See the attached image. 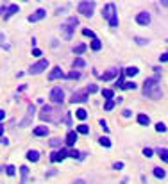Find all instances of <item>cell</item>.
Wrapping results in <instances>:
<instances>
[{"label":"cell","mask_w":168,"mask_h":184,"mask_svg":"<svg viewBox=\"0 0 168 184\" xmlns=\"http://www.w3.org/2000/svg\"><path fill=\"white\" fill-rule=\"evenodd\" d=\"M61 115H63V111H61V107H52V105H43V109H41V113H39V118L41 120H47V122H61Z\"/></svg>","instance_id":"cell-1"},{"label":"cell","mask_w":168,"mask_h":184,"mask_svg":"<svg viewBox=\"0 0 168 184\" xmlns=\"http://www.w3.org/2000/svg\"><path fill=\"white\" fill-rule=\"evenodd\" d=\"M143 93L150 98H154V100L161 98V88H159L157 79H147L143 82Z\"/></svg>","instance_id":"cell-2"},{"label":"cell","mask_w":168,"mask_h":184,"mask_svg":"<svg viewBox=\"0 0 168 184\" xmlns=\"http://www.w3.org/2000/svg\"><path fill=\"white\" fill-rule=\"evenodd\" d=\"M93 9H95V2H90V0H84V2H81L79 5H77V11L82 15V16H91L93 15Z\"/></svg>","instance_id":"cell-3"},{"label":"cell","mask_w":168,"mask_h":184,"mask_svg":"<svg viewBox=\"0 0 168 184\" xmlns=\"http://www.w3.org/2000/svg\"><path fill=\"white\" fill-rule=\"evenodd\" d=\"M45 68H48V61H47V59H39L36 64H32V66L29 68V73H31V75H38V73H41Z\"/></svg>","instance_id":"cell-4"},{"label":"cell","mask_w":168,"mask_h":184,"mask_svg":"<svg viewBox=\"0 0 168 184\" xmlns=\"http://www.w3.org/2000/svg\"><path fill=\"white\" fill-rule=\"evenodd\" d=\"M50 100L54 104H63V100H64V91L61 89V88H52L50 89Z\"/></svg>","instance_id":"cell-5"},{"label":"cell","mask_w":168,"mask_h":184,"mask_svg":"<svg viewBox=\"0 0 168 184\" xmlns=\"http://www.w3.org/2000/svg\"><path fill=\"white\" fill-rule=\"evenodd\" d=\"M74 31H75V25H74V23H70V21H66V23H63V25H61V32H63L64 40H72Z\"/></svg>","instance_id":"cell-6"},{"label":"cell","mask_w":168,"mask_h":184,"mask_svg":"<svg viewBox=\"0 0 168 184\" xmlns=\"http://www.w3.org/2000/svg\"><path fill=\"white\" fill-rule=\"evenodd\" d=\"M18 11H20L18 5H16V4H11V5H7V7H2V13H0V15H2L4 18H9V16H13V15L18 13Z\"/></svg>","instance_id":"cell-7"},{"label":"cell","mask_w":168,"mask_h":184,"mask_svg":"<svg viewBox=\"0 0 168 184\" xmlns=\"http://www.w3.org/2000/svg\"><path fill=\"white\" fill-rule=\"evenodd\" d=\"M64 157H68V150L61 148V150H56V152H52V156H50V161H52V163H57V161H63Z\"/></svg>","instance_id":"cell-8"},{"label":"cell","mask_w":168,"mask_h":184,"mask_svg":"<svg viewBox=\"0 0 168 184\" xmlns=\"http://www.w3.org/2000/svg\"><path fill=\"white\" fill-rule=\"evenodd\" d=\"M114 15H118V13H116V7H114V4H107V5L104 7V11H102V16H104L106 20H111Z\"/></svg>","instance_id":"cell-9"},{"label":"cell","mask_w":168,"mask_h":184,"mask_svg":"<svg viewBox=\"0 0 168 184\" xmlns=\"http://www.w3.org/2000/svg\"><path fill=\"white\" fill-rule=\"evenodd\" d=\"M136 21H138L140 25H149V23H150V15L147 13V11H141V13H138Z\"/></svg>","instance_id":"cell-10"},{"label":"cell","mask_w":168,"mask_h":184,"mask_svg":"<svg viewBox=\"0 0 168 184\" xmlns=\"http://www.w3.org/2000/svg\"><path fill=\"white\" fill-rule=\"evenodd\" d=\"M45 15H47V11L45 9H36L31 16H29V21H38L41 20V18H45Z\"/></svg>","instance_id":"cell-11"},{"label":"cell","mask_w":168,"mask_h":184,"mask_svg":"<svg viewBox=\"0 0 168 184\" xmlns=\"http://www.w3.org/2000/svg\"><path fill=\"white\" fill-rule=\"evenodd\" d=\"M59 77H64L63 70H61L59 66H56V68H52V72L48 73V81H56V79H59Z\"/></svg>","instance_id":"cell-12"},{"label":"cell","mask_w":168,"mask_h":184,"mask_svg":"<svg viewBox=\"0 0 168 184\" xmlns=\"http://www.w3.org/2000/svg\"><path fill=\"white\" fill-rule=\"evenodd\" d=\"M116 75H118V70H116V68H111V70H107L106 73H102L100 79H102V81H111V79H114Z\"/></svg>","instance_id":"cell-13"},{"label":"cell","mask_w":168,"mask_h":184,"mask_svg":"<svg viewBox=\"0 0 168 184\" xmlns=\"http://www.w3.org/2000/svg\"><path fill=\"white\" fill-rule=\"evenodd\" d=\"M86 100H88L86 91H77V93H74V97H72V104H75V102H86Z\"/></svg>","instance_id":"cell-14"},{"label":"cell","mask_w":168,"mask_h":184,"mask_svg":"<svg viewBox=\"0 0 168 184\" xmlns=\"http://www.w3.org/2000/svg\"><path fill=\"white\" fill-rule=\"evenodd\" d=\"M32 132H34V136H47V134H48V127H47V125H39Z\"/></svg>","instance_id":"cell-15"},{"label":"cell","mask_w":168,"mask_h":184,"mask_svg":"<svg viewBox=\"0 0 168 184\" xmlns=\"http://www.w3.org/2000/svg\"><path fill=\"white\" fill-rule=\"evenodd\" d=\"M75 141H77V132H75V131H70V132L66 134V145L72 147V145H75Z\"/></svg>","instance_id":"cell-16"},{"label":"cell","mask_w":168,"mask_h":184,"mask_svg":"<svg viewBox=\"0 0 168 184\" xmlns=\"http://www.w3.org/2000/svg\"><path fill=\"white\" fill-rule=\"evenodd\" d=\"M27 159L32 161V163H36L38 159H39V152H38V150H29V152H27Z\"/></svg>","instance_id":"cell-17"},{"label":"cell","mask_w":168,"mask_h":184,"mask_svg":"<svg viewBox=\"0 0 168 184\" xmlns=\"http://www.w3.org/2000/svg\"><path fill=\"white\" fill-rule=\"evenodd\" d=\"M154 175H156L157 179H165V175H166V172H165L163 168H154Z\"/></svg>","instance_id":"cell-18"},{"label":"cell","mask_w":168,"mask_h":184,"mask_svg":"<svg viewBox=\"0 0 168 184\" xmlns=\"http://www.w3.org/2000/svg\"><path fill=\"white\" fill-rule=\"evenodd\" d=\"M98 143L102 145V147H106V148H109V147H111V140H109L107 136H102V138L98 140Z\"/></svg>","instance_id":"cell-19"},{"label":"cell","mask_w":168,"mask_h":184,"mask_svg":"<svg viewBox=\"0 0 168 184\" xmlns=\"http://www.w3.org/2000/svg\"><path fill=\"white\" fill-rule=\"evenodd\" d=\"M157 156H159L163 161H168V150L166 148H157Z\"/></svg>","instance_id":"cell-20"},{"label":"cell","mask_w":168,"mask_h":184,"mask_svg":"<svg viewBox=\"0 0 168 184\" xmlns=\"http://www.w3.org/2000/svg\"><path fill=\"white\" fill-rule=\"evenodd\" d=\"M102 97L106 100H111L113 97H114V93H113V89H102Z\"/></svg>","instance_id":"cell-21"},{"label":"cell","mask_w":168,"mask_h":184,"mask_svg":"<svg viewBox=\"0 0 168 184\" xmlns=\"http://www.w3.org/2000/svg\"><path fill=\"white\" fill-rule=\"evenodd\" d=\"M77 132H79V134H88V132H90V127L84 125V123H81V125L77 127Z\"/></svg>","instance_id":"cell-22"},{"label":"cell","mask_w":168,"mask_h":184,"mask_svg":"<svg viewBox=\"0 0 168 184\" xmlns=\"http://www.w3.org/2000/svg\"><path fill=\"white\" fill-rule=\"evenodd\" d=\"M125 73L129 77H134V75H138V68L136 66H129V68H125Z\"/></svg>","instance_id":"cell-23"},{"label":"cell","mask_w":168,"mask_h":184,"mask_svg":"<svg viewBox=\"0 0 168 184\" xmlns=\"http://www.w3.org/2000/svg\"><path fill=\"white\" fill-rule=\"evenodd\" d=\"M138 122L141 123V125H149V123H150V118L147 116V115H140V116H138Z\"/></svg>","instance_id":"cell-24"},{"label":"cell","mask_w":168,"mask_h":184,"mask_svg":"<svg viewBox=\"0 0 168 184\" xmlns=\"http://www.w3.org/2000/svg\"><path fill=\"white\" fill-rule=\"evenodd\" d=\"M100 48H102V41L100 40H93L91 41V50L97 52V50H100Z\"/></svg>","instance_id":"cell-25"},{"label":"cell","mask_w":168,"mask_h":184,"mask_svg":"<svg viewBox=\"0 0 168 184\" xmlns=\"http://www.w3.org/2000/svg\"><path fill=\"white\" fill-rule=\"evenodd\" d=\"M75 116H77L79 120H84V118L88 116V113H86V109H77V113H75Z\"/></svg>","instance_id":"cell-26"},{"label":"cell","mask_w":168,"mask_h":184,"mask_svg":"<svg viewBox=\"0 0 168 184\" xmlns=\"http://www.w3.org/2000/svg\"><path fill=\"white\" fill-rule=\"evenodd\" d=\"M74 66H77V68H82V66H86V61H84L82 57H75Z\"/></svg>","instance_id":"cell-27"},{"label":"cell","mask_w":168,"mask_h":184,"mask_svg":"<svg viewBox=\"0 0 168 184\" xmlns=\"http://www.w3.org/2000/svg\"><path fill=\"white\" fill-rule=\"evenodd\" d=\"M84 50H86V45H84V43H81V45H77V47L74 48V54H82Z\"/></svg>","instance_id":"cell-28"},{"label":"cell","mask_w":168,"mask_h":184,"mask_svg":"<svg viewBox=\"0 0 168 184\" xmlns=\"http://www.w3.org/2000/svg\"><path fill=\"white\" fill-rule=\"evenodd\" d=\"M114 100H106V104H104V111H111L113 107H114Z\"/></svg>","instance_id":"cell-29"},{"label":"cell","mask_w":168,"mask_h":184,"mask_svg":"<svg viewBox=\"0 0 168 184\" xmlns=\"http://www.w3.org/2000/svg\"><path fill=\"white\" fill-rule=\"evenodd\" d=\"M79 77H81V73L75 72V70H72L70 73H66V79H79Z\"/></svg>","instance_id":"cell-30"},{"label":"cell","mask_w":168,"mask_h":184,"mask_svg":"<svg viewBox=\"0 0 168 184\" xmlns=\"http://www.w3.org/2000/svg\"><path fill=\"white\" fill-rule=\"evenodd\" d=\"M5 172H7V175H15V173H16V168H15L13 164H7V166H5Z\"/></svg>","instance_id":"cell-31"},{"label":"cell","mask_w":168,"mask_h":184,"mask_svg":"<svg viewBox=\"0 0 168 184\" xmlns=\"http://www.w3.org/2000/svg\"><path fill=\"white\" fill-rule=\"evenodd\" d=\"M156 131H157V132H165V131H166V125H165L163 122L156 123Z\"/></svg>","instance_id":"cell-32"},{"label":"cell","mask_w":168,"mask_h":184,"mask_svg":"<svg viewBox=\"0 0 168 184\" xmlns=\"http://www.w3.org/2000/svg\"><path fill=\"white\" fill-rule=\"evenodd\" d=\"M82 34H84V36H90V38H93V40H97L95 32H93V31H90V29H82Z\"/></svg>","instance_id":"cell-33"},{"label":"cell","mask_w":168,"mask_h":184,"mask_svg":"<svg viewBox=\"0 0 168 184\" xmlns=\"http://www.w3.org/2000/svg\"><path fill=\"white\" fill-rule=\"evenodd\" d=\"M68 156H70V157H74V159H79V157H81V152H77V150H70V152H68Z\"/></svg>","instance_id":"cell-34"},{"label":"cell","mask_w":168,"mask_h":184,"mask_svg":"<svg viewBox=\"0 0 168 184\" xmlns=\"http://www.w3.org/2000/svg\"><path fill=\"white\" fill-rule=\"evenodd\" d=\"M109 25H111V27H116V25H118V15H114L111 20H109Z\"/></svg>","instance_id":"cell-35"},{"label":"cell","mask_w":168,"mask_h":184,"mask_svg":"<svg viewBox=\"0 0 168 184\" xmlns=\"http://www.w3.org/2000/svg\"><path fill=\"white\" fill-rule=\"evenodd\" d=\"M84 91H86V93H95V91H97V86H95V84H90Z\"/></svg>","instance_id":"cell-36"},{"label":"cell","mask_w":168,"mask_h":184,"mask_svg":"<svg viewBox=\"0 0 168 184\" xmlns=\"http://www.w3.org/2000/svg\"><path fill=\"white\" fill-rule=\"evenodd\" d=\"M143 156H145V157H152V156H154L152 148H143Z\"/></svg>","instance_id":"cell-37"},{"label":"cell","mask_w":168,"mask_h":184,"mask_svg":"<svg viewBox=\"0 0 168 184\" xmlns=\"http://www.w3.org/2000/svg\"><path fill=\"white\" fill-rule=\"evenodd\" d=\"M124 88L125 89H136V82H127V84H124Z\"/></svg>","instance_id":"cell-38"},{"label":"cell","mask_w":168,"mask_h":184,"mask_svg":"<svg viewBox=\"0 0 168 184\" xmlns=\"http://www.w3.org/2000/svg\"><path fill=\"white\" fill-rule=\"evenodd\" d=\"M50 145H52V147H59V145H61V140H59V138H54V140H50Z\"/></svg>","instance_id":"cell-39"},{"label":"cell","mask_w":168,"mask_h":184,"mask_svg":"<svg viewBox=\"0 0 168 184\" xmlns=\"http://www.w3.org/2000/svg\"><path fill=\"white\" fill-rule=\"evenodd\" d=\"M41 54H43V52H41L39 48H32V56H34V57H41Z\"/></svg>","instance_id":"cell-40"},{"label":"cell","mask_w":168,"mask_h":184,"mask_svg":"<svg viewBox=\"0 0 168 184\" xmlns=\"http://www.w3.org/2000/svg\"><path fill=\"white\" fill-rule=\"evenodd\" d=\"M161 63H168V52H165V54H161Z\"/></svg>","instance_id":"cell-41"},{"label":"cell","mask_w":168,"mask_h":184,"mask_svg":"<svg viewBox=\"0 0 168 184\" xmlns=\"http://www.w3.org/2000/svg\"><path fill=\"white\" fill-rule=\"evenodd\" d=\"M113 168H116V170H122V168H124V163H122V161H118V163L113 164Z\"/></svg>","instance_id":"cell-42"},{"label":"cell","mask_w":168,"mask_h":184,"mask_svg":"<svg viewBox=\"0 0 168 184\" xmlns=\"http://www.w3.org/2000/svg\"><path fill=\"white\" fill-rule=\"evenodd\" d=\"M100 125H102L104 131H109V127H107V122H106V120H100Z\"/></svg>","instance_id":"cell-43"},{"label":"cell","mask_w":168,"mask_h":184,"mask_svg":"<svg viewBox=\"0 0 168 184\" xmlns=\"http://www.w3.org/2000/svg\"><path fill=\"white\" fill-rule=\"evenodd\" d=\"M136 43H140V45H145L147 40H143V38H136Z\"/></svg>","instance_id":"cell-44"},{"label":"cell","mask_w":168,"mask_h":184,"mask_svg":"<svg viewBox=\"0 0 168 184\" xmlns=\"http://www.w3.org/2000/svg\"><path fill=\"white\" fill-rule=\"evenodd\" d=\"M57 170H50V172H47V177H52V175H56Z\"/></svg>","instance_id":"cell-45"},{"label":"cell","mask_w":168,"mask_h":184,"mask_svg":"<svg viewBox=\"0 0 168 184\" xmlns=\"http://www.w3.org/2000/svg\"><path fill=\"white\" fill-rule=\"evenodd\" d=\"M74 184H86V181H84V179H77Z\"/></svg>","instance_id":"cell-46"},{"label":"cell","mask_w":168,"mask_h":184,"mask_svg":"<svg viewBox=\"0 0 168 184\" xmlns=\"http://www.w3.org/2000/svg\"><path fill=\"white\" fill-rule=\"evenodd\" d=\"M0 143H2V145H7V143H9V140H5V138H0Z\"/></svg>","instance_id":"cell-47"},{"label":"cell","mask_w":168,"mask_h":184,"mask_svg":"<svg viewBox=\"0 0 168 184\" xmlns=\"http://www.w3.org/2000/svg\"><path fill=\"white\" fill-rule=\"evenodd\" d=\"M4 116H5V113H4V111H0V120H2Z\"/></svg>","instance_id":"cell-48"},{"label":"cell","mask_w":168,"mask_h":184,"mask_svg":"<svg viewBox=\"0 0 168 184\" xmlns=\"http://www.w3.org/2000/svg\"><path fill=\"white\" fill-rule=\"evenodd\" d=\"M4 134V125H0V136Z\"/></svg>","instance_id":"cell-49"},{"label":"cell","mask_w":168,"mask_h":184,"mask_svg":"<svg viewBox=\"0 0 168 184\" xmlns=\"http://www.w3.org/2000/svg\"><path fill=\"white\" fill-rule=\"evenodd\" d=\"M163 5H168V2H163Z\"/></svg>","instance_id":"cell-50"}]
</instances>
